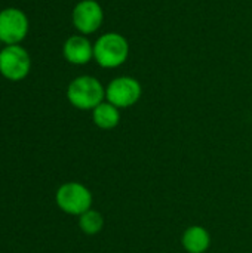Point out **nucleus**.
I'll return each instance as SVG.
<instances>
[{
	"mask_svg": "<svg viewBox=\"0 0 252 253\" xmlns=\"http://www.w3.org/2000/svg\"><path fill=\"white\" fill-rule=\"evenodd\" d=\"M129 43L116 31L105 33L94 43V59L102 68H117L128 61Z\"/></svg>",
	"mask_w": 252,
	"mask_h": 253,
	"instance_id": "1",
	"label": "nucleus"
},
{
	"mask_svg": "<svg viewBox=\"0 0 252 253\" xmlns=\"http://www.w3.org/2000/svg\"><path fill=\"white\" fill-rule=\"evenodd\" d=\"M67 99L77 110H94L105 101V87L92 76L76 77L67 87Z\"/></svg>",
	"mask_w": 252,
	"mask_h": 253,
	"instance_id": "2",
	"label": "nucleus"
},
{
	"mask_svg": "<svg viewBox=\"0 0 252 253\" xmlns=\"http://www.w3.org/2000/svg\"><path fill=\"white\" fill-rule=\"evenodd\" d=\"M56 206L67 215L80 216L86 211L92 209V193L88 187L80 182H65L55 194Z\"/></svg>",
	"mask_w": 252,
	"mask_h": 253,
	"instance_id": "3",
	"label": "nucleus"
},
{
	"mask_svg": "<svg viewBox=\"0 0 252 253\" xmlns=\"http://www.w3.org/2000/svg\"><path fill=\"white\" fill-rule=\"evenodd\" d=\"M143 95L141 83L131 76H120L113 79L105 87V101L117 108H129L135 105Z\"/></svg>",
	"mask_w": 252,
	"mask_h": 253,
	"instance_id": "4",
	"label": "nucleus"
},
{
	"mask_svg": "<svg viewBox=\"0 0 252 253\" xmlns=\"http://www.w3.org/2000/svg\"><path fill=\"white\" fill-rule=\"evenodd\" d=\"M30 55L24 47L18 44H7L0 52V73L7 80H22L30 73Z\"/></svg>",
	"mask_w": 252,
	"mask_h": 253,
	"instance_id": "5",
	"label": "nucleus"
},
{
	"mask_svg": "<svg viewBox=\"0 0 252 253\" xmlns=\"http://www.w3.org/2000/svg\"><path fill=\"white\" fill-rule=\"evenodd\" d=\"M28 31V19L25 13L15 7L0 12V42L6 44H18Z\"/></svg>",
	"mask_w": 252,
	"mask_h": 253,
	"instance_id": "6",
	"label": "nucleus"
},
{
	"mask_svg": "<svg viewBox=\"0 0 252 253\" xmlns=\"http://www.w3.org/2000/svg\"><path fill=\"white\" fill-rule=\"evenodd\" d=\"M73 25L82 34L95 33L104 21V10L97 0H82L73 9Z\"/></svg>",
	"mask_w": 252,
	"mask_h": 253,
	"instance_id": "7",
	"label": "nucleus"
},
{
	"mask_svg": "<svg viewBox=\"0 0 252 253\" xmlns=\"http://www.w3.org/2000/svg\"><path fill=\"white\" fill-rule=\"evenodd\" d=\"M64 58L74 65H85L94 59V44L85 36H71L62 47Z\"/></svg>",
	"mask_w": 252,
	"mask_h": 253,
	"instance_id": "8",
	"label": "nucleus"
},
{
	"mask_svg": "<svg viewBox=\"0 0 252 253\" xmlns=\"http://www.w3.org/2000/svg\"><path fill=\"white\" fill-rule=\"evenodd\" d=\"M181 245L187 253H206L211 246V234L202 225H192L184 230Z\"/></svg>",
	"mask_w": 252,
	"mask_h": 253,
	"instance_id": "9",
	"label": "nucleus"
},
{
	"mask_svg": "<svg viewBox=\"0 0 252 253\" xmlns=\"http://www.w3.org/2000/svg\"><path fill=\"white\" fill-rule=\"evenodd\" d=\"M92 120L97 127L102 130H111L120 123V108L108 101H104L92 110Z\"/></svg>",
	"mask_w": 252,
	"mask_h": 253,
	"instance_id": "10",
	"label": "nucleus"
},
{
	"mask_svg": "<svg viewBox=\"0 0 252 253\" xmlns=\"http://www.w3.org/2000/svg\"><path fill=\"white\" fill-rule=\"evenodd\" d=\"M79 228L86 236H97L104 228V216L98 211L89 209L79 216Z\"/></svg>",
	"mask_w": 252,
	"mask_h": 253,
	"instance_id": "11",
	"label": "nucleus"
}]
</instances>
